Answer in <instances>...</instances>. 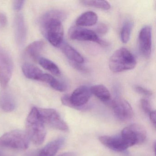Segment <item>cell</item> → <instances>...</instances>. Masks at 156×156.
<instances>
[{"label":"cell","mask_w":156,"mask_h":156,"mask_svg":"<svg viewBox=\"0 0 156 156\" xmlns=\"http://www.w3.org/2000/svg\"><path fill=\"white\" fill-rule=\"evenodd\" d=\"M100 142L108 148L114 151L121 152L128 148L121 136H101L99 137Z\"/></svg>","instance_id":"cell-12"},{"label":"cell","mask_w":156,"mask_h":156,"mask_svg":"<svg viewBox=\"0 0 156 156\" xmlns=\"http://www.w3.org/2000/svg\"><path fill=\"white\" fill-rule=\"evenodd\" d=\"M90 87L81 86L77 87L71 95H65L62 98V103L66 106L79 110H84L85 106L92 96Z\"/></svg>","instance_id":"cell-4"},{"label":"cell","mask_w":156,"mask_h":156,"mask_svg":"<svg viewBox=\"0 0 156 156\" xmlns=\"http://www.w3.org/2000/svg\"><path fill=\"white\" fill-rule=\"evenodd\" d=\"M65 18L64 12L54 10L46 12L41 18L40 24L42 32L49 42L55 47H60L63 42L62 21Z\"/></svg>","instance_id":"cell-1"},{"label":"cell","mask_w":156,"mask_h":156,"mask_svg":"<svg viewBox=\"0 0 156 156\" xmlns=\"http://www.w3.org/2000/svg\"><path fill=\"white\" fill-rule=\"evenodd\" d=\"M39 63L42 67L56 76L61 75L60 69L57 65L51 60L44 57H40L38 60Z\"/></svg>","instance_id":"cell-22"},{"label":"cell","mask_w":156,"mask_h":156,"mask_svg":"<svg viewBox=\"0 0 156 156\" xmlns=\"http://www.w3.org/2000/svg\"><path fill=\"white\" fill-rule=\"evenodd\" d=\"M80 64L72 62V65L74 67L75 69H77L79 71H82L83 72H87V69L84 66H82Z\"/></svg>","instance_id":"cell-30"},{"label":"cell","mask_w":156,"mask_h":156,"mask_svg":"<svg viewBox=\"0 0 156 156\" xmlns=\"http://www.w3.org/2000/svg\"><path fill=\"white\" fill-rule=\"evenodd\" d=\"M65 140L62 137L49 142L40 151L39 156H54L63 145Z\"/></svg>","instance_id":"cell-14"},{"label":"cell","mask_w":156,"mask_h":156,"mask_svg":"<svg viewBox=\"0 0 156 156\" xmlns=\"http://www.w3.org/2000/svg\"><path fill=\"white\" fill-rule=\"evenodd\" d=\"M0 108L7 112L13 111L15 108V102L10 93L3 92L0 94Z\"/></svg>","instance_id":"cell-19"},{"label":"cell","mask_w":156,"mask_h":156,"mask_svg":"<svg viewBox=\"0 0 156 156\" xmlns=\"http://www.w3.org/2000/svg\"><path fill=\"white\" fill-rule=\"evenodd\" d=\"M24 1H15L13 2V8L14 10L19 11L22 9L24 4Z\"/></svg>","instance_id":"cell-28"},{"label":"cell","mask_w":156,"mask_h":156,"mask_svg":"<svg viewBox=\"0 0 156 156\" xmlns=\"http://www.w3.org/2000/svg\"><path fill=\"white\" fill-rule=\"evenodd\" d=\"M44 43L42 41H35L28 45L26 48V54L34 61H38L41 53L44 47Z\"/></svg>","instance_id":"cell-18"},{"label":"cell","mask_w":156,"mask_h":156,"mask_svg":"<svg viewBox=\"0 0 156 156\" xmlns=\"http://www.w3.org/2000/svg\"><path fill=\"white\" fill-rule=\"evenodd\" d=\"M133 27V22L131 21H127L123 25L120 32V38L123 43H127L129 41Z\"/></svg>","instance_id":"cell-24"},{"label":"cell","mask_w":156,"mask_h":156,"mask_svg":"<svg viewBox=\"0 0 156 156\" xmlns=\"http://www.w3.org/2000/svg\"><path fill=\"white\" fill-rule=\"evenodd\" d=\"M111 106L115 115L121 121H129L134 116L131 105L125 99L119 97L116 98L111 102Z\"/></svg>","instance_id":"cell-10"},{"label":"cell","mask_w":156,"mask_h":156,"mask_svg":"<svg viewBox=\"0 0 156 156\" xmlns=\"http://www.w3.org/2000/svg\"><path fill=\"white\" fill-rule=\"evenodd\" d=\"M140 106L142 110L146 114H149L151 111H153L151 108V105L150 102L146 99H142L140 101Z\"/></svg>","instance_id":"cell-25"},{"label":"cell","mask_w":156,"mask_h":156,"mask_svg":"<svg viewBox=\"0 0 156 156\" xmlns=\"http://www.w3.org/2000/svg\"><path fill=\"white\" fill-rule=\"evenodd\" d=\"M139 47L142 56L148 58L151 53V28L149 25L144 26L139 35Z\"/></svg>","instance_id":"cell-11"},{"label":"cell","mask_w":156,"mask_h":156,"mask_svg":"<svg viewBox=\"0 0 156 156\" xmlns=\"http://www.w3.org/2000/svg\"><path fill=\"white\" fill-rule=\"evenodd\" d=\"M40 117L44 125L63 131L69 129L66 123L61 118L58 112L52 108H38Z\"/></svg>","instance_id":"cell-8"},{"label":"cell","mask_w":156,"mask_h":156,"mask_svg":"<svg viewBox=\"0 0 156 156\" xmlns=\"http://www.w3.org/2000/svg\"><path fill=\"white\" fill-rule=\"evenodd\" d=\"M26 132L36 145L42 144L45 140L46 130L45 125L40 117L38 108H33L26 119Z\"/></svg>","instance_id":"cell-2"},{"label":"cell","mask_w":156,"mask_h":156,"mask_svg":"<svg viewBox=\"0 0 156 156\" xmlns=\"http://www.w3.org/2000/svg\"><path fill=\"white\" fill-rule=\"evenodd\" d=\"M13 69L12 58L9 52L0 46V84L7 87L11 78Z\"/></svg>","instance_id":"cell-7"},{"label":"cell","mask_w":156,"mask_h":156,"mask_svg":"<svg viewBox=\"0 0 156 156\" xmlns=\"http://www.w3.org/2000/svg\"><path fill=\"white\" fill-rule=\"evenodd\" d=\"M149 115L150 119L151 121L155 127L156 124V112H155V111H152L149 114Z\"/></svg>","instance_id":"cell-31"},{"label":"cell","mask_w":156,"mask_h":156,"mask_svg":"<svg viewBox=\"0 0 156 156\" xmlns=\"http://www.w3.org/2000/svg\"><path fill=\"white\" fill-rule=\"evenodd\" d=\"M108 28L105 23H99L96 28V33L98 34H105L108 31Z\"/></svg>","instance_id":"cell-27"},{"label":"cell","mask_w":156,"mask_h":156,"mask_svg":"<svg viewBox=\"0 0 156 156\" xmlns=\"http://www.w3.org/2000/svg\"><path fill=\"white\" fill-rule=\"evenodd\" d=\"M69 36L73 40L94 42L105 47L108 45L106 42L101 40L94 31L79 26L72 28L69 32Z\"/></svg>","instance_id":"cell-9"},{"label":"cell","mask_w":156,"mask_h":156,"mask_svg":"<svg viewBox=\"0 0 156 156\" xmlns=\"http://www.w3.org/2000/svg\"><path fill=\"white\" fill-rule=\"evenodd\" d=\"M41 82L46 83L52 88L59 92H64L67 88L66 86L63 83L60 82V81L57 80L56 78L48 74L44 73V74Z\"/></svg>","instance_id":"cell-21"},{"label":"cell","mask_w":156,"mask_h":156,"mask_svg":"<svg viewBox=\"0 0 156 156\" xmlns=\"http://www.w3.org/2000/svg\"><path fill=\"white\" fill-rule=\"evenodd\" d=\"M22 71L23 74L27 78L41 82L44 73L39 67L30 63L23 65Z\"/></svg>","instance_id":"cell-16"},{"label":"cell","mask_w":156,"mask_h":156,"mask_svg":"<svg viewBox=\"0 0 156 156\" xmlns=\"http://www.w3.org/2000/svg\"><path fill=\"white\" fill-rule=\"evenodd\" d=\"M91 93L104 102H108L111 99L109 90L104 85H95L90 87Z\"/></svg>","instance_id":"cell-20"},{"label":"cell","mask_w":156,"mask_h":156,"mask_svg":"<svg viewBox=\"0 0 156 156\" xmlns=\"http://www.w3.org/2000/svg\"><path fill=\"white\" fill-rule=\"evenodd\" d=\"M135 90L140 94L146 97H151L152 95L151 91L142 87L139 86H136L135 87Z\"/></svg>","instance_id":"cell-26"},{"label":"cell","mask_w":156,"mask_h":156,"mask_svg":"<svg viewBox=\"0 0 156 156\" xmlns=\"http://www.w3.org/2000/svg\"><path fill=\"white\" fill-rule=\"evenodd\" d=\"M30 140L26 131L12 130L0 137V147L24 150L29 147Z\"/></svg>","instance_id":"cell-5"},{"label":"cell","mask_w":156,"mask_h":156,"mask_svg":"<svg viewBox=\"0 0 156 156\" xmlns=\"http://www.w3.org/2000/svg\"><path fill=\"white\" fill-rule=\"evenodd\" d=\"M136 64V58L131 52L126 48H121L111 55L109 67L113 73H121L134 69Z\"/></svg>","instance_id":"cell-3"},{"label":"cell","mask_w":156,"mask_h":156,"mask_svg":"<svg viewBox=\"0 0 156 156\" xmlns=\"http://www.w3.org/2000/svg\"><path fill=\"white\" fill-rule=\"evenodd\" d=\"M14 27L16 43L19 46H22L26 40L27 30L24 18L21 14H17L15 17Z\"/></svg>","instance_id":"cell-13"},{"label":"cell","mask_w":156,"mask_h":156,"mask_svg":"<svg viewBox=\"0 0 156 156\" xmlns=\"http://www.w3.org/2000/svg\"><path fill=\"white\" fill-rule=\"evenodd\" d=\"M8 23V20L6 15L0 12V28H4L7 25Z\"/></svg>","instance_id":"cell-29"},{"label":"cell","mask_w":156,"mask_h":156,"mask_svg":"<svg viewBox=\"0 0 156 156\" xmlns=\"http://www.w3.org/2000/svg\"><path fill=\"white\" fill-rule=\"evenodd\" d=\"M81 3L85 6L93 7L104 10H108L111 8L110 4L106 1H94V0H89V1H82Z\"/></svg>","instance_id":"cell-23"},{"label":"cell","mask_w":156,"mask_h":156,"mask_svg":"<svg viewBox=\"0 0 156 156\" xmlns=\"http://www.w3.org/2000/svg\"><path fill=\"white\" fill-rule=\"evenodd\" d=\"M60 47L63 53L69 60L76 63H83L84 59L77 51L66 43L63 42Z\"/></svg>","instance_id":"cell-15"},{"label":"cell","mask_w":156,"mask_h":156,"mask_svg":"<svg viewBox=\"0 0 156 156\" xmlns=\"http://www.w3.org/2000/svg\"><path fill=\"white\" fill-rule=\"evenodd\" d=\"M98 17L95 12L87 11L80 15L76 20V24L79 27H89L96 24Z\"/></svg>","instance_id":"cell-17"},{"label":"cell","mask_w":156,"mask_h":156,"mask_svg":"<svg viewBox=\"0 0 156 156\" xmlns=\"http://www.w3.org/2000/svg\"><path fill=\"white\" fill-rule=\"evenodd\" d=\"M58 156H76V155L74 152H67L63 153Z\"/></svg>","instance_id":"cell-32"},{"label":"cell","mask_w":156,"mask_h":156,"mask_svg":"<svg viewBox=\"0 0 156 156\" xmlns=\"http://www.w3.org/2000/svg\"><path fill=\"white\" fill-rule=\"evenodd\" d=\"M120 136L128 147H129L143 143L147 138V132L140 125L134 124L125 128Z\"/></svg>","instance_id":"cell-6"}]
</instances>
